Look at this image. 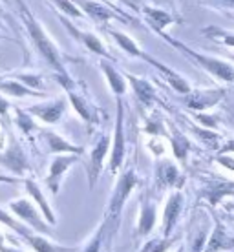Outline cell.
Segmentation results:
<instances>
[{
	"label": "cell",
	"instance_id": "cell-12",
	"mask_svg": "<svg viewBox=\"0 0 234 252\" xmlns=\"http://www.w3.org/2000/svg\"><path fill=\"white\" fill-rule=\"evenodd\" d=\"M9 208H11L15 214L19 216L20 220L28 221V223H30L35 230H38V232H44V234H51V230L46 227L44 221L38 218L37 210L33 208V205L30 201H26V199H19V201L11 203V205H9Z\"/></svg>",
	"mask_w": 234,
	"mask_h": 252
},
{
	"label": "cell",
	"instance_id": "cell-39",
	"mask_svg": "<svg viewBox=\"0 0 234 252\" xmlns=\"http://www.w3.org/2000/svg\"><path fill=\"white\" fill-rule=\"evenodd\" d=\"M229 152H234V139L225 141V143L218 148V156H225V154H229Z\"/></svg>",
	"mask_w": 234,
	"mask_h": 252
},
{
	"label": "cell",
	"instance_id": "cell-7",
	"mask_svg": "<svg viewBox=\"0 0 234 252\" xmlns=\"http://www.w3.org/2000/svg\"><path fill=\"white\" fill-rule=\"evenodd\" d=\"M156 179H158L159 189H181L185 183V177L181 176V170L168 159H163L158 163V170H156Z\"/></svg>",
	"mask_w": 234,
	"mask_h": 252
},
{
	"label": "cell",
	"instance_id": "cell-8",
	"mask_svg": "<svg viewBox=\"0 0 234 252\" xmlns=\"http://www.w3.org/2000/svg\"><path fill=\"white\" fill-rule=\"evenodd\" d=\"M181 210H183V194L179 190H174V192H170L168 199H167V205H165L163 238H170L172 230H174L177 220L181 216Z\"/></svg>",
	"mask_w": 234,
	"mask_h": 252
},
{
	"label": "cell",
	"instance_id": "cell-1",
	"mask_svg": "<svg viewBox=\"0 0 234 252\" xmlns=\"http://www.w3.org/2000/svg\"><path fill=\"white\" fill-rule=\"evenodd\" d=\"M137 174L134 168H128L119 176L117 183L114 187V192L110 195V203H108V210H106V218H104V227L110 228V236H114L117 227H119V218L121 212L125 208V203H127L128 195L132 194V190L135 189L137 185Z\"/></svg>",
	"mask_w": 234,
	"mask_h": 252
},
{
	"label": "cell",
	"instance_id": "cell-31",
	"mask_svg": "<svg viewBox=\"0 0 234 252\" xmlns=\"http://www.w3.org/2000/svg\"><path fill=\"white\" fill-rule=\"evenodd\" d=\"M104 232H106V227H104V223H102L101 227L95 230V234L90 238L88 245L84 247V251L82 252H101V247H102V238H104Z\"/></svg>",
	"mask_w": 234,
	"mask_h": 252
},
{
	"label": "cell",
	"instance_id": "cell-46",
	"mask_svg": "<svg viewBox=\"0 0 234 252\" xmlns=\"http://www.w3.org/2000/svg\"><path fill=\"white\" fill-rule=\"evenodd\" d=\"M177 252H185V247L181 245V247H179V249H177Z\"/></svg>",
	"mask_w": 234,
	"mask_h": 252
},
{
	"label": "cell",
	"instance_id": "cell-28",
	"mask_svg": "<svg viewBox=\"0 0 234 252\" xmlns=\"http://www.w3.org/2000/svg\"><path fill=\"white\" fill-rule=\"evenodd\" d=\"M28 241L32 243V247L37 252H70L71 251V249H66V247L53 245V243L46 241L44 238H40V236H30Z\"/></svg>",
	"mask_w": 234,
	"mask_h": 252
},
{
	"label": "cell",
	"instance_id": "cell-30",
	"mask_svg": "<svg viewBox=\"0 0 234 252\" xmlns=\"http://www.w3.org/2000/svg\"><path fill=\"white\" fill-rule=\"evenodd\" d=\"M205 33L212 40H218V42H222V44L229 46V48H234V33L223 32V30H218V28H209V30H205Z\"/></svg>",
	"mask_w": 234,
	"mask_h": 252
},
{
	"label": "cell",
	"instance_id": "cell-44",
	"mask_svg": "<svg viewBox=\"0 0 234 252\" xmlns=\"http://www.w3.org/2000/svg\"><path fill=\"white\" fill-rule=\"evenodd\" d=\"M2 241H4V238L0 236V252H20V251H13V249H6V247H2Z\"/></svg>",
	"mask_w": 234,
	"mask_h": 252
},
{
	"label": "cell",
	"instance_id": "cell-4",
	"mask_svg": "<svg viewBox=\"0 0 234 252\" xmlns=\"http://www.w3.org/2000/svg\"><path fill=\"white\" fill-rule=\"evenodd\" d=\"M125 152H127V143H125V104L123 101H117V121H115L114 139H112V154H110V172L117 174L123 161H125Z\"/></svg>",
	"mask_w": 234,
	"mask_h": 252
},
{
	"label": "cell",
	"instance_id": "cell-49",
	"mask_svg": "<svg viewBox=\"0 0 234 252\" xmlns=\"http://www.w3.org/2000/svg\"><path fill=\"white\" fill-rule=\"evenodd\" d=\"M2 2H6V0H2Z\"/></svg>",
	"mask_w": 234,
	"mask_h": 252
},
{
	"label": "cell",
	"instance_id": "cell-32",
	"mask_svg": "<svg viewBox=\"0 0 234 252\" xmlns=\"http://www.w3.org/2000/svg\"><path fill=\"white\" fill-rule=\"evenodd\" d=\"M51 2H53L63 13H66V15L75 17V19H82V11L75 6L73 0H51Z\"/></svg>",
	"mask_w": 234,
	"mask_h": 252
},
{
	"label": "cell",
	"instance_id": "cell-23",
	"mask_svg": "<svg viewBox=\"0 0 234 252\" xmlns=\"http://www.w3.org/2000/svg\"><path fill=\"white\" fill-rule=\"evenodd\" d=\"M170 143H172V148H174V156L179 163H187V156H189V150H190V141L187 135L179 132V130H174V133L170 135Z\"/></svg>",
	"mask_w": 234,
	"mask_h": 252
},
{
	"label": "cell",
	"instance_id": "cell-17",
	"mask_svg": "<svg viewBox=\"0 0 234 252\" xmlns=\"http://www.w3.org/2000/svg\"><path fill=\"white\" fill-rule=\"evenodd\" d=\"M227 195H234V189L229 185V181H207L205 183V189H203V197L207 199V201L216 207L218 203L222 201L223 197H227Z\"/></svg>",
	"mask_w": 234,
	"mask_h": 252
},
{
	"label": "cell",
	"instance_id": "cell-29",
	"mask_svg": "<svg viewBox=\"0 0 234 252\" xmlns=\"http://www.w3.org/2000/svg\"><path fill=\"white\" fill-rule=\"evenodd\" d=\"M192 132H194V135L196 137H200V141H203V143H207L209 146H218V143L222 141V135L220 133L212 132V128H200V126H192Z\"/></svg>",
	"mask_w": 234,
	"mask_h": 252
},
{
	"label": "cell",
	"instance_id": "cell-15",
	"mask_svg": "<svg viewBox=\"0 0 234 252\" xmlns=\"http://www.w3.org/2000/svg\"><path fill=\"white\" fill-rule=\"evenodd\" d=\"M125 79L130 82V86L134 90V95L137 97V101L145 106H150L154 101H156V90H154L152 82H148L146 79H139L135 75H130V73H125Z\"/></svg>",
	"mask_w": 234,
	"mask_h": 252
},
{
	"label": "cell",
	"instance_id": "cell-6",
	"mask_svg": "<svg viewBox=\"0 0 234 252\" xmlns=\"http://www.w3.org/2000/svg\"><path fill=\"white\" fill-rule=\"evenodd\" d=\"M110 137L108 135H102L95 146L92 148L90 152V164H88V183H90V189H94L95 183H97V179L101 176L102 172V163H104V158H106L108 154V148H110Z\"/></svg>",
	"mask_w": 234,
	"mask_h": 252
},
{
	"label": "cell",
	"instance_id": "cell-25",
	"mask_svg": "<svg viewBox=\"0 0 234 252\" xmlns=\"http://www.w3.org/2000/svg\"><path fill=\"white\" fill-rule=\"evenodd\" d=\"M4 164H7L9 168H13L15 172H22L28 168V163H26V158L24 154H22V150L19 148V145H13L9 150H7L6 158L0 159Z\"/></svg>",
	"mask_w": 234,
	"mask_h": 252
},
{
	"label": "cell",
	"instance_id": "cell-13",
	"mask_svg": "<svg viewBox=\"0 0 234 252\" xmlns=\"http://www.w3.org/2000/svg\"><path fill=\"white\" fill-rule=\"evenodd\" d=\"M63 20V24L66 26V30L73 35V38H77L79 42H82V44L86 46L92 53H95V55H101V57H106V59H110V55H108V51H106V48L102 46V42H101V38H97L94 35V33H88V32H81L79 28H75V26L71 24L70 20H66V19H61Z\"/></svg>",
	"mask_w": 234,
	"mask_h": 252
},
{
	"label": "cell",
	"instance_id": "cell-19",
	"mask_svg": "<svg viewBox=\"0 0 234 252\" xmlns=\"http://www.w3.org/2000/svg\"><path fill=\"white\" fill-rule=\"evenodd\" d=\"M150 66L158 69L159 73H163L165 81L168 82V84H170V86H172L174 90H176V92H179V94H189V92H190L189 82L185 81V79H183L181 75H179V73H176L174 69L168 68L167 64H163L161 61H158V59H154Z\"/></svg>",
	"mask_w": 234,
	"mask_h": 252
},
{
	"label": "cell",
	"instance_id": "cell-47",
	"mask_svg": "<svg viewBox=\"0 0 234 252\" xmlns=\"http://www.w3.org/2000/svg\"><path fill=\"white\" fill-rule=\"evenodd\" d=\"M229 185H231V187L234 189V181H229Z\"/></svg>",
	"mask_w": 234,
	"mask_h": 252
},
{
	"label": "cell",
	"instance_id": "cell-41",
	"mask_svg": "<svg viewBox=\"0 0 234 252\" xmlns=\"http://www.w3.org/2000/svg\"><path fill=\"white\" fill-rule=\"evenodd\" d=\"M121 4H125L127 7H130L134 13H139L141 11V4H139V0H119Z\"/></svg>",
	"mask_w": 234,
	"mask_h": 252
},
{
	"label": "cell",
	"instance_id": "cell-40",
	"mask_svg": "<svg viewBox=\"0 0 234 252\" xmlns=\"http://www.w3.org/2000/svg\"><path fill=\"white\" fill-rule=\"evenodd\" d=\"M19 119H20V125H22V128H24L26 132H30L33 128V121L28 117L26 114H22V112H19Z\"/></svg>",
	"mask_w": 234,
	"mask_h": 252
},
{
	"label": "cell",
	"instance_id": "cell-24",
	"mask_svg": "<svg viewBox=\"0 0 234 252\" xmlns=\"http://www.w3.org/2000/svg\"><path fill=\"white\" fill-rule=\"evenodd\" d=\"M26 190L30 192V194L35 197V201L38 203V207L42 208V212H44V218L48 221H50L51 225H55V216H53V210L50 208V205H48V201L44 199V195H42V192H40V189H38L37 185L33 183L32 179H28L26 181Z\"/></svg>",
	"mask_w": 234,
	"mask_h": 252
},
{
	"label": "cell",
	"instance_id": "cell-37",
	"mask_svg": "<svg viewBox=\"0 0 234 252\" xmlns=\"http://www.w3.org/2000/svg\"><path fill=\"white\" fill-rule=\"evenodd\" d=\"M196 119L200 121V123H203L205 128H214L216 123H218V117H210V115H203V114H198Z\"/></svg>",
	"mask_w": 234,
	"mask_h": 252
},
{
	"label": "cell",
	"instance_id": "cell-3",
	"mask_svg": "<svg viewBox=\"0 0 234 252\" xmlns=\"http://www.w3.org/2000/svg\"><path fill=\"white\" fill-rule=\"evenodd\" d=\"M19 4H20V9H22V17H24L26 28H28V32L32 35L33 42L37 46V50L40 51V55L55 68V71L66 73V69H64V66H63V61H61V53H59V50L55 48V44L51 42V38L48 37L44 33V30L38 26V22L35 20V17H33L32 13H30V9L26 7V4H22L20 0H19Z\"/></svg>",
	"mask_w": 234,
	"mask_h": 252
},
{
	"label": "cell",
	"instance_id": "cell-38",
	"mask_svg": "<svg viewBox=\"0 0 234 252\" xmlns=\"http://www.w3.org/2000/svg\"><path fill=\"white\" fill-rule=\"evenodd\" d=\"M19 79L20 81H26V84H28V86H32V88L40 86V77H37V75H20Z\"/></svg>",
	"mask_w": 234,
	"mask_h": 252
},
{
	"label": "cell",
	"instance_id": "cell-42",
	"mask_svg": "<svg viewBox=\"0 0 234 252\" xmlns=\"http://www.w3.org/2000/svg\"><path fill=\"white\" fill-rule=\"evenodd\" d=\"M0 183H19V179H15V177H7V176H0Z\"/></svg>",
	"mask_w": 234,
	"mask_h": 252
},
{
	"label": "cell",
	"instance_id": "cell-35",
	"mask_svg": "<svg viewBox=\"0 0 234 252\" xmlns=\"http://www.w3.org/2000/svg\"><path fill=\"white\" fill-rule=\"evenodd\" d=\"M0 221H2L4 225H9V227H11V228H15V230H17V232H19V234H22V238H24L26 241H28V238L32 236V234L28 232V228H26L24 225H19L17 221H13L11 218H9V216H7V214H4L2 210H0Z\"/></svg>",
	"mask_w": 234,
	"mask_h": 252
},
{
	"label": "cell",
	"instance_id": "cell-10",
	"mask_svg": "<svg viewBox=\"0 0 234 252\" xmlns=\"http://www.w3.org/2000/svg\"><path fill=\"white\" fill-rule=\"evenodd\" d=\"M225 251H234V236H231L227 227L222 221H214V230L207 240V245L203 249V252H225Z\"/></svg>",
	"mask_w": 234,
	"mask_h": 252
},
{
	"label": "cell",
	"instance_id": "cell-20",
	"mask_svg": "<svg viewBox=\"0 0 234 252\" xmlns=\"http://www.w3.org/2000/svg\"><path fill=\"white\" fill-rule=\"evenodd\" d=\"M64 110H66V101L64 99H57L53 102H48V104H40V106L32 108V112L37 117H40L46 123H57L61 117H63Z\"/></svg>",
	"mask_w": 234,
	"mask_h": 252
},
{
	"label": "cell",
	"instance_id": "cell-45",
	"mask_svg": "<svg viewBox=\"0 0 234 252\" xmlns=\"http://www.w3.org/2000/svg\"><path fill=\"white\" fill-rule=\"evenodd\" d=\"M225 207H227L229 210H233V212H234V203H227V205H225Z\"/></svg>",
	"mask_w": 234,
	"mask_h": 252
},
{
	"label": "cell",
	"instance_id": "cell-16",
	"mask_svg": "<svg viewBox=\"0 0 234 252\" xmlns=\"http://www.w3.org/2000/svg\"><path fill=\"white\" fill-rule=\"evenodd\" d=\"M141 11L145 13V19H146V22H148V26H150L158 35L165 32L167 26H170L172 22H174V17H172L170 13L165 11V9H159V7L143 6Z\"/></svg>",
	"mask_w": 234,
	"mask_h": 252
},
{
	"label": "cell",
	"instance_id": "cell-48",
	"mask_svg": "<svg viewBox=\"0 0 234 252\" xmlns=\"http://www.w3.org/2000/svg\"><path fill=\"white\" fill-rule=\"evenodd\" d=\"M233 61H234V55H233Z\"/></svg>",
	"mask_w": 234,
	"mask_h": 252
},
{
	"label": "cell",
	"instance_id": "cell-11",
	"mask_svg": "<svg viewBox=\"0 0 234 252\" xmlns=\"http://www.w3.org/2000/svg\"><path fill=\"white\" fill-rule=\"evenodd\" d=\"M77 161H79V156H59V158L53 159V163L50 166V176L46 177V183L50 187L51 194H57L63 176L66 174V170L70 168L71 164L77 163Z\"/></svg>",
	"mask_w": 234,
	"mask_h": 252
},
{
	"label": "cell",
	"instance_id": "cell-33",
	"mask_svg": "<svg viewBox=\"0 0 234 252\" xmlns=\"http://www.w3.org/2000/svg\"><path fill=\"white\" fill-rule=\"evenodd\" d=\"M205 245H207V232L203 227H200L196 234L190 238V252H203Z\"/></svg>",
	"mask_w": 234,
	"mask_h": 252
},
{
	"label": "cell",
	"instance_id": "cell-14",
	"mask_svg": "<svg viewBox=\"0 0 234 252\" xmlns=\"http://www.w3.org/2000/svg\"><path fill=\"white\" fill-rule=\"evenodd\" d=\"M158 207L156 203L146 197L141 201V212H139V221H137V230H135V236L137 238H143L146 234L152 232L154 225H156V220H158Z\"/></svg>",
	"mask_w": 234,
	"mask_h": 252
},
{
	"label": "cell",
	"instance_id": "cell-9",
	"mask_svg": "<svg viewBox=\"0 0 234 252\" xmlns=\"http://www.w3.org/2000/svg\"><path fill=\"white\" fill-rule=\"evenodd\" d=\"M73 2L79 4V7L84 9V13L97 24H106L108 20H125L119 11H114L112 7H108L106 4H101V2H95V0H73Z\"/></svg>",
	"mask_w": 234,
	"mask_h": 252
},
{
	"label": "cell",
	"instance_id": "cell-18",
	"mask_svg": "<svg viewBox=\"0 0 234 252\" xmlns=\"http://www.w3.org/2000/svg\"><path fill=\"white\" fill-rule=\"evenodd\" d=\"M108 33L114 37V40L117 42V44H119L121 50H125L128 55H132V57H137V59H141V61H145V63L152 64L154 57H150L148 53H145V51L141 50L139 46L135 44V40H134V38H130L128 35H125V33L115 32V30H108Z\"/></svg>",
	"mask_w": 234,
	"mask_h": 252
},
{
	"label": "cell",
	"instance_id": "cell-36",
	"mask_svg": "<svg viewBox=\"0 0 234 252\" xmlns=\"http://www.w3.org/2000/svg\"><path fill=\"white\" fill-rule=\"evenodd\" d=\"M214 161L218 164H222V166H225L227 170L234 172V158H231V156H216Z\"/></svg>",
	"mask_w": 234,
	"mask_h": 252
},
{
	"label": "cell",
	"instance_id": "cell-22",
	"mask_svg": "<svg viewBox=\"0 0 234 252\" xmlns=\"http://www.w3.org/2000/svg\"><path fill=\"white\" fill-rule=\"evenodd\" d=\"M44 135H46V139H48L50 150L53 152V154H63V152H68V154H75V156H79V154H82V152H84L81 146L70 145L66 139H63L61 135H57V133L46 132Z\"/></svg>",
	"mask_w": 234,
	"mask_h": 252
},
{
	"label": "cell",
	"instance_id": "cell-27",
	"mask_svg": "<svg viewBox=\"0 0 234 252\" xmlns=\"http://www.w3.org/2000/svg\"><path fill=\"white\" fill-rule=\"evenodd\" d=\"M0 90H4V92H7L9 95H13V97H24V95H33V97H38L40 94H37L35 90L28 88V86H24L22 82H0Z\"/></svg>",
	"mask_w": 234,
	"mask_h": 252
},
{
	"label": "cell",
	"instance_id": "cell-5",
	"mask_svg": "<svg viewBox=\"0 0 234 252\" xmlns=\"http://www.w3.org/2000/svg\"><path fill=\"white\" fill-rule=\"evenodd\" d=\"M225 90L223 88H214V90H190L189 94H185V104L196 112H203L209 108L216 106L218 102L223 99Z\"/></svg>",
	"mask_w": 234,
	"mask_h": 252
},
{
	"label": "cell",
	"instance_id": "cell-34",
	"mask_svg": "<svg viewBox=\"0 0 234 252\" xmlns=\"http://www.w3.org/2000/svg\"><path fill=\"white\" fill-rule=\"evenodd\" d=\"M170 243H172L170 238L152 240V241H148V243L143 247V251H141V252H167V249L170 247Z\"/></svg>",
	"mask_w": 234,
	"mask_h": 252
},
{
	"label": "cell",
	"instance_id": "cell-43",
	"mask_svg": "<svg viewBox=\"0 0 234 252\" xmlns=\"http://www.w3.org/2000/svg\"><path fill=\"white\" fill-rule=\"evenodd\" d=\"M214 2H218V4H223V6L234 7V0H214Z\"/></svg>",
	"mask_w": 234,
	"mask_h": 252
},
{
	"label": "cell",
	"instance_id": "cell-2",
	"mask_svg": "<svg viewBox=\"0 0 234 252\" xmlns=\"http://www.w3.org/2000/svg\"><path fill=\"white\" fill-rule=\"evenodd\" d=\"M159 35L163 37L165 42H168V44H170L172 48H176V50L183 51L187 57L192 59L200 68H203L205 71H209L210 75H214L216 79H220V81H223V82H234L233 64L225 63V61H220V59H216V57H209V55H205V53H200V51L192 50V48H189L187 44L179 42L176 38H172L170 35H167L165 32L159 33Z\"/></svg>",
	"mask_w": 234,
	"mask_h": 252
},
{
	"label": "cell",
	"instance_id": "cell-26",
	"mask_svg": "<svg viewBox=\"0 0 234 252\" xmlns=\"http://www.w3.org/2000/svg\"><path fill=\"white\" fill-rule=\"evenodd\" d=\"M68 94H70L71 104L75 106V110L79 112V115H81L82 119L84 121H95V112L92 110V106L88 104V101H84L81 95H77L73 90H70Z\"/></svg>",
	"mask_w": 234,
	"mask_h": 252
},
{
	"label": "cell",
	"instance_id": "cell-21",
	"mask_svg": "<svg viewBox=\"0 0 234 252\" xmlns=\"http://www.w3.org/2000/svg\"><path fill=\"white\" fill-rule=\"evenodd\" d=\"M101 69H102V73L106 75L110 90H112L115 95H123L127 92V79H125V75L121 73L119 69L114 68V64L110 63V61H101Z\"/></svg>",
	"mask_w": 234,
	"mask_h": 252
}]
</instances>
